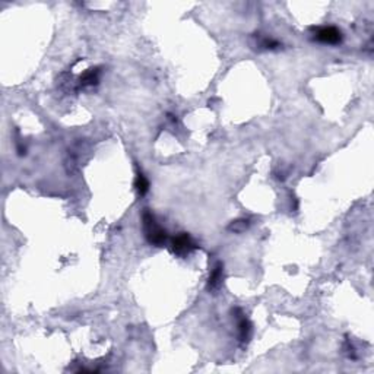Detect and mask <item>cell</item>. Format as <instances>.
Returning <instances> with one entry per match:
<instances>
[{"label": "cell", "mask_w": 374, "mask_h": 374, "mask_svg": "<svg viewBox=\"0 0 374 374\" xmlns=\"http://www.w3.org/2000/svg\"><path fill=\"white\" fill-rule=\"evenodd\" d=\"M142 224H143L145 237L152 246L161 247V246H164L167 243V240H168L167 231L156 222L155 217L148 209H145V212L142 215Z\"/></svg>", "instance_id": "cell-1"}, {"label": "cell", "mask_w": 374, "mask_h": 374, "mask_svg": "<svg viewBox=\"0 0 374 374\" xmlns=\"http://www.w3.org/2000/svg\"><path fill=\"white\" fill-rule=\"evenodd\" d=\"M171 249L177 256H187L190 255L193 250L198 249V244L195 243V240L190 237L186 233H180L177 237L172 238L171 241Z\"/></svg>", "instance_id": "cell-2"}, {"label": "cell", "mask_w": 374, "mask_h": 374, "mask_svg": "<svg viewBox=\"0 0 374 374\" xmlns=\"http://www.w3.org/2000/svg\"><path fill=\"white\" fill-rule=\"evenodd\" d=\"M314 38L324 44H338L342 41V33L335 27H323L316 30Z\"/></svg>", "instance_id": "cell-3"}, {"label": "cell", "mask_w": 374, "mask_h": 374, "mask_svg": "<svg viewBox=\"0 0 374 374\" xmlns=\"http://www.w3.org/2000/svg\"><path fill=\"white\" fill-rule=\"evenodd\" d=\"M238 313V332H240V340L241 342H249L250 339V336H252V323H250V320L244 316V314H241V311L237 310Z\"/></svg>", "instance_id": "cell-4"}, {"label": "cell", "mask_w": 374, "mask_h": 374, "mask_svg": "<svg viewBox=\"0 0 374 374\" xmlns=\"http://www.w3.org/2000/svg\"><path fill=\"white\" fill-rule=\"evenodd\" d=\"M222 278H224V265L221 262H218L212 272L209 275V281H208V289H217L222 282Z\"/></svg>", "instance_id": "cell-5"}, {"label": "cell", "mask_w": 374, "mask_h": 374, "mask_svg": "<svg viewBox=\"0 0 374 374\" xmlns=\"http://www.w3.org/2000/svg\"><path fill=\"white\" fill-rule=\"evenodd\" d=\"M100 81V70L95 69H88L85 73L81 76V85L82 86H92L97 85Z\"/></svg>", "instance_id": "cell-6"}, {"label": "cell", "mask_w": 374, "mask_h": 374, "mask_svg": "<svg viewBox=\"0 0 374 374\" xmlns=\"http://www.w3.org/2000/svg\"><path fill=\"white\" fill-rule=\"evenodd\" d=\"M135 187H136L137 193H139L140 196L146 195L148 190H149V181H148V178H146L142 172H137L136 180H135Z\"/></svg>", "instance_id": "cell-7"}, {"label": "cell", "mask_w": 374, "mask_h": 374, "mask_svg": "<svg viewBox=\"0 0 374 374\" xmlns=\"http://www.w3.org/2000/svg\"><path fill=\"white\" fill-rule=\"evenodd\" d=\"M247 225H249V224H247L246 220H240V221L233 222L230 228H231V230H234V231H243Z\"/></svg>", "instance_id": "cell-8"}]
</instances>
